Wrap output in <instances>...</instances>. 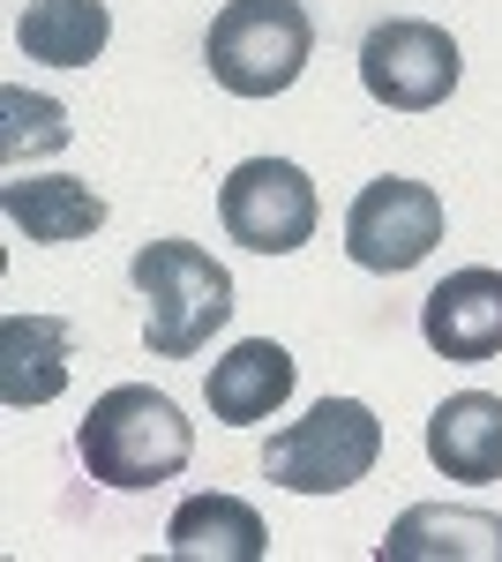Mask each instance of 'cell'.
<instances>
[{
    "label": "cell",
    "instance_id": "1",
    "mask_svg": "<svg viewBox=\"0 0 502 562\" xmlns=\"http://www.w3.org/2000/svg\"><path fill=\"white\" fill-rule=\"evenodd\" d=\"M127 278L143 293V338L158 360H196L233 323V278L196 240H150L127 262Z\"/></svg>",
    "mask_w": 502,
    "mask_h": 562
},
{
    "label": "cell",
    "instance_id": "2",
    "mask_svg": "<svg viewBox=\"0 0 502 562\" xmlns=\"http://www.w3.org/2000/svg\"><path fill=\"white\" fill-rule=\"evenodd\" d=\"M76 450H83L90 480L135 495V487H158V480L180 473V465L196 458V435H188V420H180V405H172L166 390L121 383V390H105V397L90 405Z\"/></svg>",
    "mask_w": 502,
    "mask_h": 562
},
{
    "label": "cell",
    "instance_id": "3",
    "mask_svg": "<svg viewBox=\"0 0 502 562\" xmlns=\"http://www.w3.org/2000/svg\"><path fill=\"white\" fill-rule=\"evenodd\" d=\"M308 53H315V23H308L300 0H225L210 15V38H203L210 76L233 98H278V90H293Z\"/></svg>",
    "mask_w": 502,
    "mask_h": 562
},
{
    "label": "cell",
    "instance_id": "4",
    "mask_svg": "<svg viewBox=\"0 0 502 562\" xmlns=\"http://www.w3.org/2000/svg\"><path fill=\"white\" fill-rule=\"evenodd\" d=\"M382 458V420L360 405V397H323L308 420L270 435L263 450V473L293 495H337L353 480H368Z\"/></svg>",
    "mask_w": 502,
    "mask_h": 562
},
{
    "label": "cell",
    "instance_id": "5",
    "mask_svg": "<svg viewBox=\"0 0 502 562\" xmlns=\"http://www.w3.org/2000/svg\"><path fill=\"white\" fill-rule=\"evenodd\" d=\"M458 76H465L458 38L427 15H390L360 38V83L390 113H435L458 90Z\"/></svg>",
    "mask_w": 502,
    "mask_h": 562
},
{
    "label": "cell",
    "instance_id": "6",
    "mask_svg": "<svg viewBox=\"0 0 502 562\" xmlns=\"http://www.w3.org/2000/svg\"><path fill=\"white\" fill-rule=\"evenodd\" d=\"M217 217H225V233L255 248V256H293L315 240V180L300 173L293 158H248V166H233L225 188H217Z\"/></svg>",
    "mask_w": 502,
    "mask_h": 562
},
{
    "label": "cell",
    "instance_id": "7",
    "mask_svg": "<svg viewBox=\"0 0 502 562\" xmlns=\"http://www.w3.org/2000/svg\"><path fill=\"white\" fill-rule=\"evenodd\" d=\"M435 240H443V195L427 180H368L345 211V256L360 270H382V278L427 262Z\"/></svg>",
    "mask_w": 502,
    "mask_h": 562
},
{
    "label": "cell",
    "instance_id": "8",
    "mask_svg": "<svg viewBox=\"0 0 502 562\" xmlns=\"http://www.w3.org/2000/svg\"><path fill=\"white\" fill-rule=\"evenodd\" d=\"M420 338L443 360H495L502 352V270H450L420 301Z\"/></svg>",
    "mask_w": 502,
    "mask_h": 562
},
{
    "label": "cell",
    "instance_id": "9",
    "mask_svg": "<svg viewBox=\"0 0 502 562\" xmlns=\"http://www.w3.org/2000/svg\"><path fill=\"white\" fill-rule=\"evenodd\" d=\"M68 360H76V330L60 315H8L0 323V397L15 413L53 405L68 390Z\"/></svg>",
    "mask_w": 502,
    "mask_h": 562
},
{
    "label": "cell",
    "instance_id": "10",
    "mask_svg": "<svg viewBox=\"0 0 502 562\" xmlns=\"http://www.w3.org/2000/svg\"><path fill=\"white\" fill-rule=\"evenodd\" d=\"M203 397H210V413H217V420H233V428L270 420V413L293 397V352L270 346V338H248V346L225 352V360H210Z\"/></svg>",
    "mask_w": 502,
    "mask_h": 562
},
{
    "label": "cell",
    "instance_id": "11",
    "mask_svg": "<svg viewBox=\"0 0 502 562\" xmlns=\"http://www.w3.org/2000/svg\"><path fill=\"white\" fill-rule=\"evenodd\" d=\"M427 458L450 480H502V397L458 390L427 420Z\"/></svg>",
    "mask_w": 502,
    "mask_h": 562
},
{
    "label": "cell",
    "instance_id": "12",
    "mask_svg": "<svg viewBox=\"0 0 502 562\" xmlns=\"http://www.w3.org/2000/svg\"><path fill=\"white\" fill-rule=\"evenodd\" d=\"M166 548L180 562H263L270 532L241 495H188L166 525Z\"/></svg>",
    "mask_w": 502,
    "mask_h": 562
},
{
    "label": "cell",
    "instance_id": "13",
    "mask_svg": "<svg viewBox=\"0 0 502 562\" xmlns=\"http://www.w3.org/2000/svg\"><path fill=\"white\" fill-rule=\"evenodd\" d=\"M435 555H480L502 562V518L488 510H443V503H420L390 525V540L376 548V562H435Z\"/></svg>",
    "mask_w": 502,
    "mask_h": 562
},
{
    "label": "cell",
    "instance_id": "14",
    "mask_svg": "<svg viewBox=\"0 0 502 562\" xmlns=\"http://www.w3.org/2000/svg\"><path fill=\"white\" fill-rule=\"evenodd\" d=\"M0 211L23 240L38 248H68V240H90L105 225V203L90 195L83 180H8L0 188Z\"/></svg>",
    "mask_w": 502,
    "mask_h": 562
},
{
    "label": "cell",
    "instance_id": "15",
    "mask_svg": "<svg viewBox=\"0 0 502 562\" xmlns=\"http://www.w3.org/2000/svg\"><path fill=\"white\" fill-rule=\"evenodd\" d=\"M113 38V15L105 0H31L15 15V45L31 60H53V68H90Z\"/></svg>",
    "mask_w": 502,
    "mask_h": 562
},
{
    "label": "cell",
    "instance_id": "16",
    "mask_svg": "<svg viewBox=\"0 0 502 562\" xmlns=\"http://www.w3.org/2000/svg\"><path fill=\"white\" fill-rule=\"evenodd\" d=\"M68 113L53 105V98H31L23 83L0 90V158L8 166H23V158H53V150H68Z\"/></svg>",
    "mask_w": 502,
    "mask_h": 562
}]
</instances>
